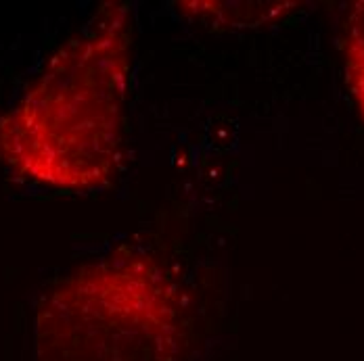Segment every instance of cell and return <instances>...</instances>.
<instances>
[{"instance_id":"1","label":"cell","mask_w":364,"mask_h":361,"mask_svg":"<svg viewBox=\"0 0 364 361\" xmlns=\"http://www.w3.org/2000/svg\"><path fill=\"white\" fill-rule=\"evenodd\" d=\"M130 46L128 9L105 4L0 117V157L21 176L55 188L111 180L124 146Z\"/></svg>"},{"instance_id":"2","label":"cell","mask_w":364,"mask_h":361,"mask_svg":"<svg viewBox=\"0 0 364 361\" xmlns=\"http://www.w3.org/2000/svg\"><path fill=\"white\" fill-rule=\"evenodd\" d=\"M191 320L176 284L145 259L84 265L48 290L36 361H178Z\"/></svg>"},{"instance_id":"3","label":"cell","mask_w":364,"mask_h":361,"mask_svg":"<svg viewBox=\"0 0 364 361\" xmlns=\"http://www.w3.org/2000/svg\"><path fill=\"white\" fill-rule=\"evenodd\" d=\"M341 50L348 88L364 117V0L354 2L343 19Z\"/></svg>"}]
</instances>
